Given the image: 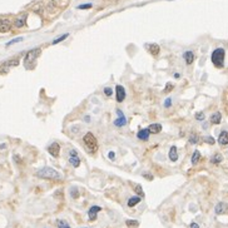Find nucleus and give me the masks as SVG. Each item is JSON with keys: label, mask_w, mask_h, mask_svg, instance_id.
Returning <instances> with one entry per match:
<instances>
[{"label": "nucleus", "mask_w": 228, "mask_h": 228, "mask_svg": "<svg viewBox=\"0 0 228 228\" xmlns=\"http://www.w3.org/2000/svg\"><path fill=\"white\" fill-rule=\"evenodd\" d=\"M83 140H84V144L87 145V148H88L90 152H96V150L98 149V140H97L96 136H94L93 133L88 132L87 134H84Z\"/></svg>", "instance_id": "3"}, {"label": "nucleus", "mask_w": 228, "mask_h": 228, "mask_svg": "<svg viewBox=\"0 0 228 228\" xmlns=\"http://www.w3.org/2000/svg\"><path fill=\"white\" fill-rule=\"evenodd\" d=\"M36 176L45 179H62V176L58 170H55L50 167H43L36 172Z\"/></svg>", "instance_id": "1"}, {"label": "nucleus", "mask_w": 228, "mask_h": 228, "mask_svg": "<svg viewBox=\"0 0 228 228\" xmlns=\"http://www.w3.org/2000/svg\"><path fill=\"white\" fill-rule=\"evenodd\" d=\"M25 22H26V14H23L19 18H16V20H15L14 24H15L16 28H23L25 25Z\"/></svg>", "instance_id": "16"}, {"label": "nucleus", "mask_w": 228, "mask_h": 228, "mask_svg": "<svg viewBox=\"0 0 228 228\" xmlns=\"http://www.w3.org/2000/svg\"><path fill=\"white\" fill-rule=\"evenodd\" d=\"M218 143L221 145H227L228 144V132H226V130L221 132V134L218 136Z\"/></svg>", "instance_id": "14"}, {"label": "nucleus", "mask_w": 228, "mask_h": 228, "mask_svg": "<svg viewBox=\"0 0 228 228\" xmlns=\"http://www.w3.org/2000/svg\"><path fill=\"white\" fill-rule=\"evenodd\" d=\"M48 152H49V154L53 156L54 158H56L59 156V152H60V145L58 143H51L49 147H48Z\"/></svg>", "instance_id": "8"}, {"label": "nucleus", "mask_w": 228, "mask_h": 228, "mask_svg": "<svg viewBox=\"0 0 228 228\" xmlns=\"http://www.w3.org/2000/svg\"><path fill=\"white\" fill-rule=\"evenodd\" d=\"M23 40V38L20 36V38H16V39H13V40H10L8 44H6V47H10V45H13V44H15V43H19V42H22Z\"/></svg>", "instance_id": "32"}, {"label": "nucleus", "mask_w": 228, "mask_h": 228, "mask_svg": "<svg viewBox=\"0 0 228 228\" xmlns=\"http://www.w3.org/2000/svg\"><path fill=\"white\" fill-rule=\"evenodd\" d=\"M11 28V23L8 19H0V33H6Z\"/></svg>", "instance_id": "10"}, {"label": "nucleus", "mask_w": 228, "mask_h": 228, "mask_svg": "<svg viewBox=\"0 0 228 228\" xmlns=\"http://www.w3.org/2000/svg\"><path fill=\"white\" fill-rule=\"evenodd\" d=\"M197 142H198V136L197 134H192L191 138H189V143H191V144H196Z\"/></svg>", "instance_id": "30"}, {"label": "nucleus", "mask_w": 228, "mask_h": 228, "mask_svg": "<svg viewBox=\"0 0 228 228\" xmlns=\"http://www.w3.org/2000/svg\"><path fill=\"white\" fill-rule=\"evenodd\" d=\"M169 159L172 162H177L178 161V150L176 145H172L169 149Z\"/></svg>", "instance_id": "13"}, {"label": "nucleus", "mask_w": 228, "mask_h": 228, "mask_svg": "<svg viewBox=\"0 0 228 228\" xmlns=\"http://www.w3.org/2000/svg\"><path fill=\"white\" fill-rule=\"evenodd\" d=\"M214 212H216V214H224V213H227L228 212V204L224 203V202L218 203L216 206V208H214Z\"/></svg>", "instance_id": "9"}, {"label": "nucleus", "mask_w": 228, "mask_h": 228, "mask_svg": "<svg viewBox=\"0 0 228 228\" xmlns=\"http://www.w3.org/2000/svg\"><path fill=\"white\" fill-rule=\"evenodd\" d=\"M140 201H142V197H139V196L132 197V198L128 199V207H134V206H137Z\"/></svg>", "instance_id": "20"}, {"label": "nucleus", "mask_w": 228, "mask_h": 228, "mask_svg": "<svg viewBox=\"0 0 228 228\" xmlns=\"http://www.w3.org/2000/svg\"><path fill=\"white\" fill-rule=\"evenodd\" d=\"M210 120H211L212 124H219L221 120H222V114L219 112H216L214 114H212V116H211Z\"/></svg>", "instance_id": "17"}, {"label": "nucleus", "mask_w": 228, "mask_h": 228, "mask_svg": "<svg viewBox=\"0 0 228 228\" xmlns=\"http://www.w3.org/2000/svg\"><path fill=\"white\" fill-rule=\"evenodd\" d=\"M164 107H165V108H170V107H172V98H167V99H165Z\"/></svg>", "instance_id": "34"}, {"label": "nucleus", "mask_w": 228, "mask_h": 228, "mask_svg": "<svg viewBox=\"0 0 228 228\" xmlns=\"http://www.w3.org/2000/svg\"><path fill=\"white\" fill-rule=\"evenodd\" d=\"M204 142H206L207 144H214V143H216L214 138H213V137H211V136H207V137H204Z\"/></svg>", "instance_id": "29"}, {"label": "nucleus", "mask_w": 228, "mask_h": 228, "mask_svg": "<svg viewBox=\"0 0 228 228\" xmlns=\"http://www.w3.org/2000/svg\"><path fill=\"white\" fill-rule=\"evenodd\" d=\"M19 64V59H10V60H6L4 62L2 65H0V74H6L11 67H16Z\"/></svg>", "instance_id": "5"}, {"label": "nucleus", "mask_w": 228, "mask_h": 228, "mask_svg": "<svg viewBox=\"0 0 228 228\" xmlns=\"http://www.w3.org/2000/svg\"><path fill=\"white\" fill-rule=\"evenodd\" d=\"M224 58H226V51L223 48H217L213 50L211 55V60L217 68H223L224 65Z\"/></svg>", "instance_id": "2"}, {"label": "nucleus", "mask_w": 228, "mask_h": 228, "mask_svg": "<svg viewBox=\"0 0 228 228\" xmlns=\"http://www.w3.org/2000/svg\"><path fill=\"white\" fill-rule=\"evenodd\" d=\"M134 191H136V193H137L139 197H144V192H143V189H142V185H140V184H137V185H136Z\"/></svg>", "instance_id": "26"}, {"label": "nucleus", "mask_w": 228, "mask_h": 228, "mask_svg": "<svg viewBox=\"0 0 228 228\" xmlns=\"http://www.w3.org/2000/svg\"><path fill=\"white\" fill-rule=\"evenodd\" d=\"M40 49L39 48H35V49H31V50H29L26 54H25V58H24V64L28 67L29 64H31V63H34L35 62V59L39 56V54H40Z\"/></svg>", "instance_id": "4"}, {"label": "nucleus", "mask_w": 228, "mask_h": 228, "mask_svg": "<svg viewBox=\"0 0 228 228\" xmlns=\"http://www.w3.org/2000/svg\"><path fill=\"white\" fill-rule=\"evenodd\" d=\"M104 94H105V96H108V97H110L112 96V94H113V90H112V88H104Z\"/></svg>", "instance_id": "35"}, {"label": "nucleus", "mask_w": 228, "mask_h": 228, "mask_svg": "<svg viewBox=\"0 0 228 228\" xmlns=\"http://www.w3.org/2000/svg\"><path fill=\"white\" fill-rule=\"evenodd\" d=\"M102 211V208L99 207V206H92L90 208H89V211H88V218H89V221H96L97 219V216H98V213Z\"/></svg>", "instance_id": "6"}, {"label": "nucleus", "mask_w": 228, "mask_h": 228, "mask_svg": "<svg viewBox=\"0 0 228 228\" xmlns=\"http://www.w3.org/2000/svg\"><path fill=\"white\" fill-rule=\"evenodd\" d=\"M90 8H92V4H84L78 6V9H90Z\"/></svg>", "instance_id": "37"}, {"label": "nucleus", "mask_w": 228, "mask_h": 228, "mask_svg": "<svg viewBox=\"0 0 228 228\" xmlns=\"http://www.w3.org/2000/svg\"><path fill=\"white\" fill-rule=\"evenodd\" d=\"M149 132H150V134H158V133L162 132V124L159 123H153V124H150L148 127Z\"/></svg>", "instance_id": "12"}, {"label": "nucleus", "mask_w": 228, "mask_h": 228, "mask_svg": "<svg viewBox=\"0 0 228 228\" xmlns=\"http://www.w3.org/2000/svg\"><path fill=\"white\" fill-rule=\"evenodd\" d=\"M183 58H184L187 65H191V64L193 63V60H194V54H193V51L188 50V51H185V53L183 54Z\"/></svg>", "instance_id": "15"}, {"label": "nucleus", "mask_w": 228, "mask_h": 228, "mask_svg": "<svg viewBox=\"0 0 228 228\" xmlns=\"http://www.w3.org/2000/svg\"><path fill=\"white\" fill-rule=\"evenodd\" d=\"M127 124V119H125V117L123 116V117H119L118 119H116V120H114V125H116V127H123V125H125Z\"/></svg>", "instance_id": "22"}, {"label": "nucleus", "mask_w": 228, "mask_h": 228, "mask_svg": "<svg viewBox=\"0 0 228 228\" xmlns=\"http://www.w3.org/2000/svg\"><path fill=\"white\" fill-rule=\"evenodd\" d=\"M143 177H145V178L149 179V181L153 179V176H150V173H143Z\"/></svg>", "instance_id": "38"}, {"label": "nucleus", "mask_w": 228, "mask_h": 228, "mask_svg": "<svg viewBox=\"0 0 228 228\" xmlns=\"http://www.w3.org/2000/svg\"><path fill=\"white\" fill-rule=\"evenodd\" d=\"M191 228H199V226H198L197 223L193 222V223H191Z\"/></svg>", "instance_id": "40"}, {"label": "nucleus", "mask_w": 228, "mask_h": 228, "mask_svg": "<svg viewBox=\"0 0 228 228\" xmlns=\"http://www.w3.org/2000/svg\"><path fill=\"white\" fill-rule=\"evenodd\" d=\"M5 147H6V145H5V143H3V144H2V145H0V149H4V148H5Z\"/></svg>", "instance_id": "42"}, {"label": "nucleus", "mask_w": 228, "mask_h": 228, "mask_svg": "<svg viewBox=\"0 0 228 228\" xmlns=\"http://www.w3.org/2000/svg\"><path fill=\"white\" fill-rule=\"evenodd\" d=\"M148 50L150 54H153V55H158L159 54V45L158 44H148Z\"/></svg>", "instance_id": "18"}, {"label": "nucleus", "mask_w": 228, "mask_h": 228, "mask_svg": "<svg viewBox=\"0 0 228 228\" xmlns=\"http://www.w3.org/2000/svg\"><path fill=\"white\" fill-rule=\"evenodd\" d=\"M84 228H87V227H84Z\"/></svg>", "instance_id": "44"}, {"label": "nucleus", "mask_w": 228, "mask_h": 228, "mask_svg": "<svg viewBox=\"0 0 228 228\" xmlns=\"http://www.w3.org/2000/svg\"><path fill=\"white\" fill-rule=\"evenodd\" d=\"M85 120H87V122H89V120H90V117H89V116H87V117H85Z\"/></svg>", "instance_id": "43"}, {"label": "nucleus", "mask_w": 228, "mask_h": 228, "mask_svg": "<svg viewBox=\"0 0 228 228\" xmlns=\"http://www.w3.org/2000/svg\"><path fill=\"white\" fill-rule=\"evenodd\" d=\"M117 114H118V117H123V116H124L123 112H122L120 109H117Z\"/></svg>", "instance_id": "39"}, {"label": "nucleus", "mask_w": 228, "mask_h": 228, "mask_svg": "<svg viewBox=\"0 0 228 228\" xmlns=\"http://www.w3.org/2000/svg\"><path fill=\"white\" fill-rule=\"evenodd\" d=\"M70 197L74 198V199H77L79 197V192H78V188L77 187H71L70 188Z\"/></svg>", "instance_id": "25"}, {"label": "nucleus", "mask_w": 228, "mask_h": 228, "mask_svg": "<svg viewBox=\"0 0 228 228\" xmlns=\"http://www.w3.org/2000/svg\"><path fill=\"white\" fill-rule=\"evenodd\" d=\"M68 36H69V34H64V35H62V36H59V38H56L55 40H53V44H58V43H60V42L65 40Z\"/></svg>", "instance_id": "28"}, {"label": "nucleus", "mask_w": 228, "mask_h": 228, "mask_svg": "<svg viewBox=\"0 0 228 228\" xmlns=\"http://www.w3.org/2000/svg\"><path fill=\"white\" fill-rule=\"evenodd\" d=\"M204 118H206V116H204L202 112H199V113L196 114V119H197V120H204Z\"/></svg>", "instance_id": "33"}, {"label": "nucleus", "mask_w": 228, "mask_h": 228, "mask_svg": "<svg viewBox=\"0 0 228 228\" xmlns=\"http://www.w3.org/2000/svg\"><path fill=\"white\" fill-rule=\"evenodd\" d=\"M125 224L129 227V228H137L139 226V222L138 221H134V219H127L125 221Z\"/></svg>", "instance_id": "24"}, {"label": "nucleus", "mask_w": 228, "mask_h": 228, "mask_svg": "<svg viewBox=\"0 0 228 228\" xmlns=\"http://www.w3.org/2000/svg\"><path fill=\"white\" fill-rule=\"evenodd\" d=\"M222 161H223V157H222V154H219V153L214 154V156L211 158V163H212V164H218V163H221Z\"/></svg>", "instance_id": "23"}, {"label": "nucleus", "mask_w": 228, "mask_h": 228, "mask_svg": "<svg viewBox=\"0 0 228 228\" xmlns=\"http://www.w3.org/2000/svg\"><path fill=\"white\" fill-rule=\"evenodd\" d=\"M69 163H70L73 167L78 168L79 164H80V159H79L78 156H69Z\"/></svg>", "instance_id": "19"}, {"label": "nucleus", "mask_w": 228, "mask_h": 228, "mask_svg": "<svg viewBox=\"0 0 228 228\" xmlns=\"http://www.w3.org/2000/svg\"><path fill=\"white\" fill-rule=\"evenodd\" d=\"M108 158L110 161H114V159H116V153H114V152H109V153H108Z\"/></svg>", "instance_id": "36"}, {"label": "nucleus", "mask_w": 228, "mask_h": 228, "mask_svg": "<svg viewBox=\"0 0 228 228\" xmlns=\"http://www.w3.org/2000/svg\"><path fill=\"white\" fill-rule=\"evenodd\" d=\"M173 88H174V85L172 83H167V85L164 88V93H169L170 90H173Z\"/></svg>", "instance_id": "31"}, {"label": "nucleus", "mask_w": 228, "mask_h": 228, "mask_svg": "<svg viewBox=\"0 0 228 228\" xmlns=\"http://www.w3.org/2000/svg\"><path fill=\"white\" fill-rule=\"evenodd\" d=\"M125 89L122 87V85H117L116 87V98H117V102L118 103H122L124 99H125Z\"/></svg>", "instance_id": "7"}, {"label": "nucleus", "mask_w": 228, "mask_h": 228, "mask_svg": "<svg viewBox=\"0 0 228 228\" xmlns=\"http://www.w3.org/2000/svg\"><path fill=\"white\" fill-rule=\"evenodd\" d=\"M56 224H58V228H70V226L65 221H62V219H58Z\"/></svg>", "instance_id": "27"}, {"label": "nucleus", "mask_w": 228, "mask_h": 228, "mask_svg": "<svg viewBox=\"0 0 228 228\" xmlns=\"http://www.w3.org/2000/svg\"><path fill=\"white\" fill-rule=\"evenodd\" d=\"M199 161H201V153H199V150H194V152H193V154H192V159H191V162H192V164L194 165V164H197Z\"/></svg>", "instance_id": "21"}, {"label": "nucleus", "mask_w": 228, "mask_h": 228, "mask_svg": "<svg viewBox=\"0 0 228 228\" xmlns=\"http://www.w3.org/2000/svg\"><path fill=\"white\" fill-rule=\"evenodd\" d=\"M174 77H176V78H177V79H179V78H181V75H179V74H178V73H176V74H174Z\"/></svg>", "instance_id": "41"}, {"label": "nucleus", "mask_w": 228, "mask_h": 228, "mask_svg": "<svg viewBox=\"0 0 228 228\" xmlns=\"http://www.w3.org/2000/svg\"><path fill=\"white\" fill-rule=\"evenodd\" d=\"M149 136H150V132H149L148 128L140 129V130L138 132V134H137L138 139H140V140H148V139H149Z\"/></svg>", "instance_id": "11"}]
</instances>
